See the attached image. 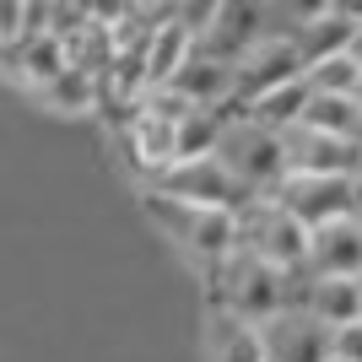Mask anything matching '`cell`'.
Here are the masks:
<instances>
[{"label": "cell", "mask_w": 362, "mask_h": 362, "mask_svg": "<svg viewBox=\"0 0 362 362\" xmlns=\"http://www.w3.org/2000/svg\"><path fill=\"white\" fill-rule=\"evenodd\" d=\"M308 271H314V276H362V222L341 216V222L314 227Z\"/></svg>", "instance_id": "cell-11"}, {"label": "cell", "mask_w": 362, "mask_h": 362, "mask_svg": "<svg viewBox=\"0 0 362 362\" xmlns=\"http://www.w3.org/2000/svg\"><path fill=\"white\" fill-rule=\"evenodd\" d=\"M357 103H362V81H357Z\"/></svg>", "instance_id": "cell-27"}, {"label": "cell", "mask_w": 362, "mask_h": 362, "mask_svg": "<svg viewBox=\"0 0 362 362\" xmlns=\"http://www.w3.org/2000/svg\"><path fill=\"white\" fill-rule=\"evenodd\" d=\"M335 357H341V362H362V319L335 330Z\"/></svg>", "instance_id": "cell-22"}, {"label": "cell", "mask_w": 362, "mask_h": 362, "mask_svg": "<svg viewBox=\"0 0 362 362\" xmlns=\"http://www.w3.org/2000/svg\"><path fill=\"white\" fill-rule=\"evenodd\" d=\"M335 16H346L351 28H362V0H335Z\"/></svg>", "instance_id": "cell-23"}, {"label": "cell", "mask_w": 362, "mask_h": 362, "mask_svg": "<svg viewBox=\"0 0 362 362\" xmlns=\"http://www.w3.org/2000/svg\"><path fill=\"white\" fill-rule=\"evenodd\" d=\"M357 119H362L357 98H330V92H314L308 108H303V124H308V130H325V136H341V141L357 136Z\"/></svg>", "instance_id": "cell-17"}, {"label": "cell", "mask_w": 362, "mask_h": 362, "mask_svg": "<svg viewBox=\"0 0 362 362\" xmlns=\"http://www.w3.org/2000/svg\"><path fill=\"white\" fill-rule=\"evenodd\" d=\"M141 206H146V216L163 227L168 238H179L184 249L200 259V271H206V265H222V259L238 249V216H233V211L189 206V200L168 195V189H157V184L141 195Z\"/></svg>", "instance_id": "cell-2"}, {"label": "cell", "mask_w": 362, "mask_h": 362, "mask_svg": "<svg viewBox=\"0 0 362 362\" xmlns=\"http://www.w3.org/2000/svg\"><path fill=\"white\" fill-rule=\"evenodd\" d=\"M308 243H314V233L271 195H259L249 211H238V249H255L276 271H308Z\"/></svg>", "instance_id": "cell-3"}, {"label": "cell", "mask_w": 362, "mask_h": 362, "mask_svg": "<svg viewBox=\"0 0 362 362\" xmlns=\"http://www.w3.org/2000/svg\"><path fill=\"white\" fill-rule=\"evenodd\" d=\"M351 222H362V173H351Z\"/></svg>", "instance_id": "cell-24"}, {"label": "cell", "mask_w": 362, "mask_h": 362, "mask_svg": "<svg viewBox=\"0 0 362 362\" xmlns=\"http://www.w3.org/2000/svg\"><path fill=\"white\" fill-rule=\"evenodd\" d=\"M22 11H28V0H0V44L22 38Z\"/></svg>", "instance_id": "cell-21"}, {"label": "cell", "mask_w": 362, "mask_h": 362, "mask_svg": "<svg viewBox=\"0 0 362 362\" xmlns=\"http://www.w3.org/2000/svg\"><path fill=\"white\" fill-rule=\"evenodd\" d=\"M351 141H357V151H362V119H357V136H351Z\"/></svg>", "instance_id": "cell-26"}, {"label": "cell", "mask_w": 362, "mask_h": 362, "mask_svg": "<svg viewBox=\"0 0 362 362\" xmlns=\"http://www.w3.org/2000/svg\"><path fill=\"white\" fill-rule=\"evenodd\" d=\"M303 81L314 92H330V98H357V81H362V65L351 54H330V60H314L303 71Z\"/></svg>", "instance_id": "cell-19"}, {"label": "cell", "mask_w": 362, "mask_h": 362, "mask_svg": "<svg viewBox=\"0 0 362 362\" xmlns=\"http://www.w3.org/2000/svg\"><path fill=\"white\" fill-rule=\"evenodd\" d=\"M216 157H222L249 189H259V195H271L276 184L292 173L287 168V146H281V130H265V124L249 119V114H243V119H227Z\"/></svg>", "instance_id": "cell-4"}, {"label": "cell", "mask_w": 362, "mask_h": 362, "mask_svg": "<svg viewBox=\"0 0 362 362\" xmlns=\"http://www.w3.org/2000/svg\"><path fill=\"white\" fill-rule=\"evenodd\" d=\"M189 54H195V28H189L179 11L163 16V22H157V33H151V49H146V76H151V87H168V81L184 71V60H189Z\"/></svg>", "instance_id": "cell-12"}, {"label": "cell", "mask_w": 362, "mask_h": 362, "mask_svg": "<svg viewBox=\"0 0 362 362\" xmlns=\"http://www.w3.org/2000/svg\"><path fill=\"white\" fill-rule=\"evenodd\" d=\"M124 151H130V163L157 184L168 168H179V124L136 103L130 119H124Z\"/></svg>", "instance_id": "cell-9"}, {"label": "cell", "mask_w": 362, "mask_h": 362, "mask_svg": "<svg viewBox=\"0 0 362 362\" xmlns=\"http://www.w3.org/2000/svg\"><path fill=\"white\" fill-rule=\"evenodd\" d=\"M276 206H287L308 233L325 222H341L351 216V179L346 173H287V179L271 189Z\"/></svg>", "instance_id": "cell-6"}, {"label": "cell", "mask_w": 362, "mask_h": 362, "mask_svg": "<svg viewBox=\"0 0 362 362\" xmlns=\"http://www.w3.org/2000/svg\"><path fill=\"white\" fill-rule=\"evenodd\" d=\"M308 98H314V87L298 76V81H287V87L259 92L255 103H249V119H259L265 130H292V124H303V108H308Z\"/></svg>", "instance_id": "cell-16"}, {"label": "cell", "mask_w": 362, "mask_h": 362, "mask_svg": "<svg viewBox=\"0 0 362 362\" xmlns=\"http://www.w3.org/2000/svg\"><path fill=\"white\" fill-rule=\"evenodd\" d=\"M259 330H265L271 362H330L335 357V330L325 319H314L308 308H281Z\"/></svg>", "instance_id": "cell-7"}, {"label": "cell", "mask_w": 362, "mask_h": 362, "mask_svg": "<svg viewBox=\"0 0 362 362\" xmlns=\"http://www.w3.org/2000/svg\"><path fill=\"white\" fill-rule=\"evenodd\" d=\"M351 38H357V28H351L346 16H319V22H308V28H298V49H303V60L314 65V60H330V54H346Z\"/></svg>", "instance_id": "cell-18"}, {"label": "cell", "mask_w": 362, "mask_h": 362, "mask_svg": "<svg viewBox=\"0 0 362 362\" xmlns=\"http://www.w3.org/2000/svg\"><path fill=\"white\" fill-rule=\"evenodd\" d=\"M330 362H341V357H330Z\"/></svg>", "instance_id": "cell-28"}, {"label": "cell", "mask_w": 362, "mask_h": 362, "mask_svg": "<svg viewBox=\"0 0 362 362\" xmlns=\"http://www.w3.org/2000/svg\"><path fill=\"white\" fill-rule=\"evenodd\" d=\"M206 298H211V314H238L265 325L287 308V271H276L255 249H233L222 265H206Z\"/></svg>", "instance_id": "cell-1"}, {"label": "cell", "mask_w": 362, "mask_h": 362, "mask_svg": "<svg viewBox=\"0 0 362 362\" xmlns=\"http://www.w3.org/2000/svg\"><path fill=\"white\" fill-rule=\"evenodd\" d=\"M308 314L325 319L330 330L362 319V276H314L308 281Z\"/></svg>", "instance_id": "cell-13"}, {"label": "cell", "mask_w": 362, "mask_h": 362, "mask_svg": "<svg viewBox=\"0 0 362 362\" xmlns=\"http://www.w3.org/2000/svg\"><path fill=\"white\" fill-rule=\"evenodd\" d=\"M157 189H168V195L189 200V206H211V211H249L259 200V189H249V184L233 173V168L222 163V157H200V163H179L168 168L163 179H157Z\"/></svg>", "instance_id": "cell-5"}, {"label": "cell", "mask_w": 362, "mask_h": 362, "mask_svg": "<svg viewBox=\"0 0 362 362\" xmlns=\"http://www.w3.org/2000/svg\"><path fill=\"white\" fill-rule=\"evenodd\" d=\"M98 87H103V81H92L87 71H76V65H71L54 87H44V98L54 108H71V114H76V108H92V103H98Z\"/></svg>", "instance_id": "cell-20"}, {"label": "cell", "mask_w": 362, "mask_h": 362, "mask_svg": "<svg viewBox=\"0 0 362 362\" xmlns=\"http://www.w3.org/2000/svg\"><path fill=\"white\" fill-rule=\"evenodd\" d=\"M11 71L22 76L33 92H44V87H54V81L71 71V49H65V38H54V33H44V38H22Z\"/></svg>", "instance_id": "cell-14"}, {"label": "cell", "mask_w": 362, "mask_h": 362, "mask_svg": "<svg viewBox=\"0 0 362 362\" xmlns=\"http://www.w3.org/2000/svg\"><path fill=\"white\" fill-rule=\"evenodd\" d=\"M346 54H351V60L362 65V28H357V38H351V49H346Z\"/></svg>", "instance_id": "cell-25"}, {"label": "cell", "mask_w": 362, "mask_h": 362, "mask_svg": "<svg viewBox=\"0 0 362 362\" xmlns=\"http://www.w3.org/2000/svg\"><path fill=\"white\" fill-rule=\"evenodd\" d=\"M238 103L249 108L259 98V92H271V87H287V81H298L303 71H308V60H303V49L298 38H259L249 54H243L238 65Z\"/></svg>", "instance_id": "cell-8"}, {"label": "cell", "mask_w": 362, "mask_h": 362, "mask_svg": "<svg viewBox=\"0 0 362 362\" xmlns=\"http://www.w3.org/2000/svg\"><path fill=\"white\" fill-rule=\"evenodd\" d=\"M211 357L216 362H271L265 330L238 314H211Z\"/></svg>", "instance_id": "cell-15"}, {"label": "cell", "mask_w": 362, "mask_h": 362, "mask_svg": "<svg viewBox=\"0 0 362 362\" xmlns=\"http://www.w3.org/2000/svg\"><path fill=\"white\" fill-rule=\"evenodd\" d=\"M281 146H287V168L292 173H362V151L357 141L325 136V130H308V124H292L281 130Z\"/></svg>", "instance_id": "cell-10"}]
</instances>
